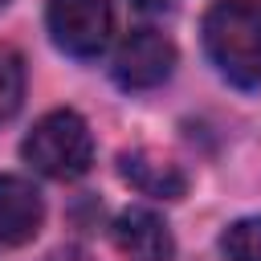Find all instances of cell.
Masks as SVG:
<instances>
[{
	"mask_svg": "<svg viewBox=\"0 0 261 261\" xmlns=\"http://www.w3.org/2000/svg\"><path fill=\"white\" fill-rule=\"evenodd\" d=\"M139 12H167L171 8V0H130Z\"/></svg>",
	"mask_w": 261,
	"mask_h": 261,
	"instance_id": "8fae6325",
	"label": "cell"
},
{
	"mask_svg": "<svg viewBox=\"0 0 261 261\" xmlns=\"http://www.w3.org/2000/svg\"><path fill=\"white\" fill-rule=\"evenodd\" d=\"M45 24H49V37L61 53L90 61L110 45L114 8H110V0H49Z\"/></svg>",
	"mask_w": 261,
	"mask_h": 261,
	"instance_id": "3957f363",
	"label": "cell"
},
{
	"mask_svg": "<svg viewBox=\"0 0 261 261\" xmlns=\"http://www.w3.org/2000/svg\"><path fill=\"white\" fill-rule=\"evenodd\" d=\"M4 4H8V0H0V8H4Z\"/></svg>",
	"mask_w": 261,
	"mask_h": 261,
	"instance_id": "7c38bea8",
	"label": "cell"
},
{
	"mask_svg": "<svg viewBox=\"0 0 261 261\" xmlns=\"http://www.w3.org/2000/svg\"><path fill=\"white\" fill-rule=\"evenodd\" d=\"M20 155L49 179H77L94 163V135L77 110H49L24 135Z\"/></svg>",
	"mask_w": 261,
	"mask_h": 261,
	"instance_id": "7a4b0ae2",
	"label": "cell"
},
{
	"mask_svg": "<svg viewBox=\"0 0 261 261\" xmlns=\"http://www.w3.org/2000/svg\"><path fill=\"white\" fill-rule=\"evenodd\" d=\"M24 102V57L12 45H0V122L12 118Z\"/></svg>",
	"mask_w": 261,
	"mask_h": 261,
	"instance_id": "ba28073f",
	"label": "cell"
},
{
	"mask_svg": "<svg viewBox=\"0 0 261 261\" xmlns=\"http://www.w3.org/2000/svg\"><path fill=\"white\" fill-rule=\"evenodd\" d=\"M110 237H114V245H118V253L126 261H171L175 257L171 228L151 208H126V212H118L114 224H110Z\"/></svg>",
	"mask_w": 261,
	"mask_h": 261,
	"instance_id": "5b68a950",
	"label": "cell"
},
{
	"mask_svg": "<svg viewBox=\"0 0 261 261\" xmlns=\"http://www.w3.org/2000/svg\"><path fill=\"white\" fill-rule=\"evenodd\" d=\"M204 49L220 77L241 90L261 86V0H216L204 12Z\"/></svg>",
	"mask_w": 261,
	"mask_h": 261,
	"instance_id": "6da1fadb",
	"label": "cell"
},
{
	"mask_svg": "<svg viewBox=\"0 0 261 261\" xmlns=\"http://www.w3.org/2000/svg\"><path fill=\"white\" fill-rule=\"evenodd\" d=\"M45 261H90V253H86L82 245H61V249H53Z\"/></svg>",
	"mask_w": 261,
	"mask_h": 261,
	"instance_id": "30bf717a",
	"label": "cell"
},
{
	"mask_svg": "<svg viewBox=\"0 0 261 261\" xmlns=\"http://www.w3.org/2000/svg\"><path fill=\"white\" fill-rule=\"evenodd\" d=\"M45 200L24 175H0V249H16L37 237Z\"/></svg>",
	"mask_w": 261,
	"mask_h": 261,
	"instance_id": "8992f818",
	"label": "cell"
},
{
	"mask_svg": "<svg viewBox=\"0 0 261 261\" xmlns=\"http://www.w3.org/2000/svg\"><path fill=\"white\" fill-rule=\"evenodd\" d=\"M175 69V45L159 29H130L114 49V82L122 90H155Z\"/></svg>",
	"mask_w": 261,
	"mask_h": 261,
	"instance_id": "277c9868",
	"label": "cell"
},
{
	"mask_svg": "<svg viewBox=\"0 0 261 261\" xmlns=\"http://www.w3.org/2000/svg\"><path fill=\"white\" fill-rule=\"evenodd\" d=\"M220 253L228 261H261V216H241L224 228Z\"/></svg>",
	"mask_w": 261,
	"mask_h": 261,
	"instance_id": "9c48e42d",
	"label": "cell"
},
{
	"mask_svg": "<svg viewBox=\"0 0 261 261\" xmlns=\"http://www.w3.org/2000/svg\"><path fill=\"white\" fill-rule=\"evenodd\" d=\"M118 175H122L135 192H143V196H151V200H179V196L188 192V175L179 171V163H171L167 155L147 151V147L122 151V155H118Z\"/></svg>",
	"mask_w": 261,
	"mask_h": 261,
	"instance_id": "52a82bcc",
	"label": "cell"
}]
</instances>
